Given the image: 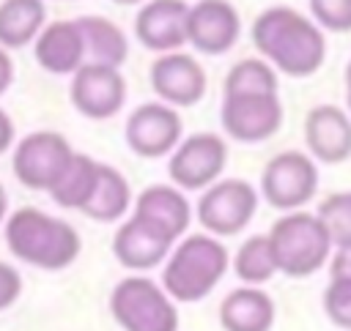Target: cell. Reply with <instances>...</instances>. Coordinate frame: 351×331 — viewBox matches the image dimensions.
<instances>
[{
	"instance_id": "cell-22",
	"label": "cell",
	"mask_w": 351,
	"mask_h": 331,
	"mask_svg": "<svg viewBox=\"0 0 351 331\" xmlns=\"http://www.w3.org/2000/svg\"><path fill=\"white\" fill-rule=\"evenodd\" d=\"M74 22H77V27L82 33L85 55H90V63L118 68L126 60L129 41H126L123 30L115 22H110L104 16H80Z\"/></svg>"
},
{
	"instance_id": "cell-3",
	"label": "cell",
	"mask_w": 351,
	"mask_h": 331,
	"mask_svg": "<svg viewBox=\"0 0 351 331\" xmlns=\"http://www.w3.org/2000/svg\"><path fill=\"white\" fill-rule=\"evenodd\" d=\"M230 254L225 243L208 233L186 235L162 268V287L178 304L206 298L225 276Z\"/></svg>"
},
{
	"instance_id": "cell-18",
	"label": "cell",
	"mask_w": 351,
	"mask_h": 331,
	"mask_svg": "<svg viewBox=\"0 0 351 331\" xmlns=\"http://www.w3.org/2000/svg\"><path fill=\"white\" fill-rule=\"evenodd\" d=\"M36 63L49 74H74L85 60V41L77 22L58 19L44 25L38 38L33 41Z\"/></svg>"
},
{
	"instance_id": "cell-29",
	"label": "cell",
	"mask_w": 351,
	"mask_h": 331,
	"mask_svg": "<svg viewBox=\"0 0 351 331\" xmlns=\"http://www.w3.org/2000/svg\"><path fill=\"white\" fill-rule=\"evenodd\" d=\"M310 11L326 30H351V0H310Z\"/></svg>"
},
{
	"instance_id": "cell-21",
	"label": "cell",
	"mask_w": 351,
	"mask_h": 331,
	"mask_svg": "<svg viewBox=\"0 0 351 331\" xmlns=\"http://www.w3.org/2000/svg\"><path fill=\"white\" fill-rule=\"evenodd\" d=\"M44 0H3L0 3V47L22 49L44 30Z\"/></svg>"
},
{
	"instance_id": "cell-32",
	"label": "cell",
	"mask_w": 351,
	"mask_h": 331,
	"mask_svg": "<svg viewBox=\"0 0 351 331\" xmlns=\"http://www.w3.org/2000/svg\"><path fill=\"white\" fill-rule=\"evenodd\" d=\"M11 142H14V120H11V115L0 107V156L11 148Z\"/></svg>"
},
{
	"instance_id": "cell-25",
	"label": "cell",
	"mask_w": 351,
	"mask_h": 331,
	"mask_svg": "<svg viewBox=\"0 0 351 331\" xmlns=\"http://www.w3.org/2000/svg\"><path fill=\"white\" fill-rule=\"evenodd\" d=\"M233 271L244 284H263L277 274V263L271 254V243L269 235H250L233 257Z\"/></svg>"
},
{
	"instance_id": "cell-36",
	"label": "cell",
	"mask_w": 351,
	"mask_h": 331,
	"mask_svg": "<svg viewBox=\"0 0 351 331\" xmlns=\"http://www.w3.org/2000/svg\"><path fill=\"white\" fill-rule=\"evenodd\" d=\"M112 3H118V5H134V3H143V0H112Z\"/></svg>"
},
{
	"instance_id": "cell-2",
	"label": "cell",
	"mask_w": 351,
	"mask_h": 331,
	"mask_svg": "<svg viewBox=\"0 0 351 331\" xmlns=\"http://www.w3.org/2000/svg\"><path fill=\"white\" fill-rule=\"evenodd\" d=\"M5 243L16 260L44 271L71 265L82 249L80 233L69 222L38 208H16L5 219Z\"/></svg>"
},
{
	"instance_id": "cell-10",
	"label": "cell",
	"mask_w": 351,
	"mask_h": 331,
	"mask_svg": "<svg viewBox=\"0 0 351 331\" xmlns=\"http://www.w3.org/2000/svg\"><path fill=\"white\" fill-rule=\"evenodd\" d=\"M219 120L228 137L239 142H261L280 131L282 104L277 93L269 96H222Z\"/></svg>"
},
{
	"instance_id": "cell-19",
	"label": "cell",
	"mask_w": 351,
	"mask_h": 331,
	"mask_svg": "<svg viewBox=\"0 0 351 331\" xmlns=\"http://www.w3.org/2000/svg\"><path fill=\"white\" fill-rule=\"evenodd\" d=\"M274 315L271 295L252 284L230 290L219 304V326L225 331H271Z\"/></svg>"
},
{
	"instance_id": "cell-13",
	"label": "cell",
	"mask_w": 351,
	"mask_h": 331,
	"mask_svg": "<svg viewBox=\"0 0 351 331\" xmlns=\"http://www.w3.org/2000/svg\"><path fill=\"white\" fill-rule=\"evenodd\" d=\"M173 243L176 241L165 230H159L148 219L132 213L112 235V254L123 268L148 271L170 257Z\"/></svg>"
},
{
	"instance_id": "cell-6",
	"label": "cell",
	"mask_w": 351,
	"mask_h": 331,
	"mask_svg": "<svg viewBox=\"0 0 351 331\" xmlns=\"http://www.w3.org/2000/svg\"><path fill=\"white\" fill-rule=\"evenodd\" d=\"M71 159H74V150L63 134L33 131L16 142L14 156H11V167H14V175L22 186L49 191L60 181V175L66 172Z\"/></svg>"
},
{
	"instance_id": "cell-9",
	"label": "cell",
	"mask_w": 351,
	"mask_h": 331,
	"mask_svg": "<svg viewBox=\"0 0 351 331\" xmlns=\"http://www.w3.org/2000/svg\"><path fill=\"white\" fill-rule=\"evenodd\" d=\"M228 164V145L219 134L200 131L178 142L167 161V175L178 189H208L219 181V172Z\"/></svg>"
},
{
	"instance_id": "cell-20",
	"label": "cell",
	"mask_w": 351,
	"mask_h": 331,
	"mask_svg": "<svg viewBox=\"0 0 351 331\" xmlns=\"http://www.w3.org/2000/svg\"><path fill=\"white\" fill-rule=\"evenodd\" d=\"M134 213L148 219L159 230H165L173 241L186 233L189 219H192L189 200L178 191V186H170V183L145 186L134 200Z\"/></svg>"
},
{
	"instance_id": "cell-4",
	"label": "cell",
	"mask_w": 351,
	"mask_h": 331,
	"mask_svg": "<svg viewBox=\"0 0 351 331\" xmlns=\"http://www.w3.org/2000/svg\"><path fill=\"white\" fill-rule=\"evenodd\" d=\"M266 235L271 243L277 274L302 279V276L321 271L329 263L332 241L315 213L291 211V213L280 216Z\"/></svg>"
},
{
	"instance_id": "cell-27",
	"label": "cell",
	"mask_w": 351,
	"mask_h": 331,
	"mask_svg": "<svg viewBox=\"0 0 351 331\" xmlns=\"http://www.w3.org/2000/svg\"><path fill=\"white\" fill-rule=\"evenodd\" d=\"M315 216L329 233V241L335 249H351V191H335L329 194Z\"/></svg>"
},
{
	"instance_id": "cell-30",
	"label": "cell",
	"mask_w": 351,
	"mask_h": 331,
	"mask_svg": "<svg viewBox=\"0 0 351 331\" xmlns=\"http://www.w3.org/2000/svg\"><path fill=\"white\" fill-rule=\"evenodd\" d=\"M19 293H22V276H19V271L14 265H8V263L0 260V312L8 309L19 298Z\"/></svg>"
},
{
	"instance_id": "cell-8",
	"label": "cell",
	"mask_w": 351,
	"mask_h": 331,
	"mask_svg": "<svg viewBox=\"0 0 351 331\" xmlns=\"http://www.w3.org/2000/svg\"><path fill=\"white\" fill-rule=\"evenodd\" d=\"M318 189V170L302 150H282L271 156L261 175V194L277 211H299Z\"/></svg>"
},
{
	"instance_id": "cell-15",
	"label": "cell",
	"mask_w": 351,
	"mask_h": 331,
	"mask_svg": "<svg viewBox=\"0 0 351 331\" xmlns=\"http://www.w3.org/2000/svg\"><path fill=\"white\" fill-rule=\"evenodd\" d=\"M189 5L184 0H151L134 16V36L154 52H176L186 41Z\"/></svg>"
},
{
	"instance_id": "cell-26",
	"label": "cell",
	"mask_w": 351,
	"mask_h": 331,
	"mask_svg": "<svg viewBox=\"0 0 351 331\" xmlns=\"http://www.w3.org/2000/svg\"><path fill=\"white\" fill-rule=\"evenodd\" d=\"M277 93V74L258 57L239 60L225 79V96H269Z\"/></svg>"
},
{
	"instance_id": "cell-5",
	"label": "cell",
	"mask_w": 351,
	"mask_h": 331,
	"mask_svg": "<svg viewBox=\"0 0 351 331\" xmlns=\"http://www.w3.org/2000/svg\"><path fill=\"white\" fill-rule=\"evenodd\" d=\"M110 312L123 331H178L176 301L148 276H126L110 293Z\"/></svg>"
},
{
	"instance_id": "cell-14",
	"label": "cell",
	"mask_w": 351,
	"mask_h": 331,
	"mask_svg": "<svg viewBox=\"0 0 351 331\" xmlns=\"http://www.w3.org/2000/svg\"><path fill=\"white\" fill-rule=\"evenodd\" d=\"M241 33V22L236 8L228 0H200L189 8L186 41L203 55L228 52Z\"/></svg>"
},
{
	"instance_id": "cell-12",
	"label": "cell",
	"mask_w": 351,
	"mask_h": 331,
	"mask_svg": "<svg viewBox=\"0 0 351 331\" xmlns=\"http://www.w3.org/2000/svg\"><path fill=\"white\" fill-rule=\"evenodd\" d=\"M181 118L167 104H140L126 118V145L143 159H159L178 148Z\"/></svg>"
},
{
	"instance_id": "cell-34",
	"label": "cell",
	"mask_w": 351,
	"mask_h": 331,
	"mask_svg": "<svg viewBox=\"0 0 351 331\" xmlns=\"http://www.w3.org/2000/svg\"><path fill=\"white\" fill-rule=\"evenodd\" d=\"M8 219V194H5V186L0 183V222Z\"/></svg>"
},
{
	"instance_id": "cell-17",
	"label": "cell",
	"mask_w": 351,
	"mask_h": 331,
	"mask_svg": "<svg viewBox=\"0 0 351 331\" xmlns=\"http://www.w3.org/2000/svg\"><path fill=\"white\" fill-rule=\"evenodd\" d=\"M307 150L324 164L351 159V115L335 104H318L304 118Z\"/></svg>"
},
{
	"instance_id": "cell-35",
	"label": "cell",
	"mask_w": 351,
	"mask_h": 331,
	"mask_svg": "<svg viewBox=\"0 0 351 331\" xmlns=\"http://www.w3.org/2000/svg\"><path fill=\"white\" fill-rule=\"evenodd\" d=\"M346 101H348V112H351V63L346 68Z\"/></svg>"
},
{
	"instance_id": "cell-7",
	"label": "cell",
	"mask_w": 351,
	"mask_h": 331,
	"mask_svg": "<svg viewBox=\"0 0 351 331\" xmlns=\"http://www.w3.org/2000/svg\"><path fill=\"white\" fill-rule=\"evenodd\" d=\"M258 211V191L241 178H225L211 183L197 200V222L214 238H230L241 233Z\"/></svg>"
},
{
	"instance_id": "cell-23",
	"label": "cell",
	"mask_w": 351,
	"mask_h": 331,
	"mask_svg": "<svg viewBox=\"0 0 351 331\" xmlns=\"http://www.w3.org/2000/svg\"><path fill=\"white\" fill-rule=\"evenodd\" d=\"M129 205H132V189L123 172L99 161V178H96L93 194L85 202L82 213L96 222H118L129 211Z\"/></svg>"
},
{
	"instance_id": "cell-1",
	"label": "cell",
	"mask_w": 351,
	"mask_h": 331,
	"mask_svg": "<svg viewBox=\"0 0 351 331\" xmlns=\"http://www.w3.org/2000/svg\"><path fill=\"white\" fill-rule=\"evenodd\" d=\"M252 44L288 77H310L326 57L324 33L299 11L274 5L252 22Z\"/></svg>"
},
{
	"instance_id": "cell-28",
	"label": "cell",
	"mask_w": 351,
	"mask_h": 331,
	"mask_svg": "<svg viewBox=\"0 0 351 331\" xmlns=\"http://www.w3.org/2000/svg\"><path fill=\"white\" fill-rule=\"evenodd\" d=\"M321 304L337 328L351 331V276H329Z\"/></svg>"
},
{
	"instance_id": "cell-24",
	"label": "cell",
	"mask_w": 351,
	"mask_h": 331,
	"mask_svg": "<svg viewBox=\"0 0 351 331\" xmlns=\"http://www.w3.org/2000/svg\"><path fill=\"white\" fill-rule=\"evenodd\" d=\"M96 178H99V161H93L85 153H74L71 164L60 175V181L49 189V197L60 208H77V211H82L85 202L93 194Z\"/></svg>"
},
{
	"instance_id": "cell-33",
	"label": "cell",
	"mask_w": 351,
	"mask_h": 331,
	"mask_svg": "<svg viewBox=\"0 0 351 331\" xmlns=\"http://www.w3.org/2000/svg\"><path fill=\"white\" fill-rule=\"evenodd\" d=\"M11 82H14V63H11V55L0 47V96L11 88Z\"/></svg>"
},
{
	"instance_id": "cell-16",
	"label": "cell",
	"mask_w": 351,
	"mask_h": 331,
	"mask_svg": "<svg viewBox=\"0 0 351 331\" xmlns=\"http://www.w3.org/2000/svg\"><path fill=\"white\" fill-rule=\"evenodd\" d=\"M151 88L173 107H192L206 93V71L186 52H167L151 66Z\"/></svg>"
},
{
	"instance_id": "cell-11",
	"label": "cell",
	"mask_w": 351,
	"mask_h": 331,
	"mask_svg": "<svg viewBox=\"0 0 351 331\" xmlns=\"http://www.w3.org/2000/svg\"><path fill=\"white\" fill-rule=\"evenodd\" d=\"M126 101V82L118 68L82 63L71 79V104L93 120L112 118Z\"/></svg>"
},
{
	"instance_id": "cell-31",
	"label": "cell",
	"mask_w": 351,
	"mask_h": 331,
	"mask_svg": "<svg viewBox=\"0 0 351 331\" xmlns=\"http://www.w3.org/2000/svg\"><path fill=\"white\" fill-rule=\"evenodd\" d=\"M329 276H351V249H337L329 257Z\"/></svg>"
}]
</instances>
